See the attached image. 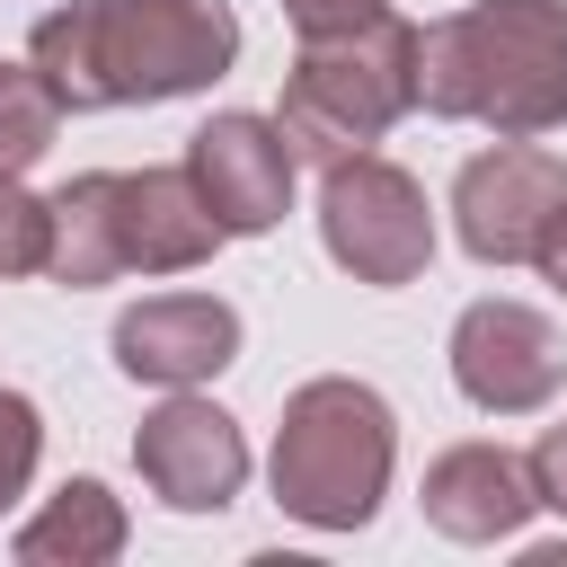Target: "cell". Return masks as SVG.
Instances as JSON below:
<instances>
[{
    "mask_svg": "<svg viewBox=\"0 0 567 567\" xmlns=\"http://www.w3.org/2000/svg\"><path fill=\"white\" fill-rule=\"evenodd\" d=\"M390 470H399V416L372 381H346V372H319L284 399V425H275V452H266V478H275V505L310 532H363L390 496Z\"/></svg>",
    "mask_w": 567,
    "mask_h": 567,
    "instance_id": "3957f363",
    "label": "cell"
},
{
    "mask_svg": "<svg viewBox=\"0 0 567 567\" xmlns=\"http://www.w3.org/2000/svg\"><path fill=\"white\" fill-rule=\"evenodd\" d=\"M416 106L505 142L567 124V0H470L416 27Z\"/></svg>",
    "mask_w": 567,
    "mask_h": 567,
    "instance_id": "7a4b0ae2",
    "label": "cell"
},
{
    "mask_svg": "<svg viewBox=\"0 0 567 567\" xmlns=\"http://www.w3.org/2000/svg\"><path fill=\"white\" fill-rule=\"evenodd\" d=\"M62 133V97L35 80V62H0V177H27Z\"/></svg>",
    "mask_w": 567,
    "mask_h": 567,
    "instance_id": "9a60e30c",
    "label": "cell"
},
{
    "mask_svg": "<svg viewBox=\"0 0 567 567\" xmlns=\"http://www.w3.org/2000/svg\"><path fill=\"white\" fill-rule=\"evenodd\" d=\"M18 558L27 567H106V558H124V505L97 478H62L44 496V514L18 532Z\"/></svg>",
    "mask_w": 567,
    "mask_h": 567,
    "instance_id": "5bb4252c",
    "label": "cell"
},
{
    "mask_svg": "<svg viewBox=\"0 0 567 567\" xmlns=\"http://www.w3.org/2000/svg\"><path fill=\"white\" fill-rule=\"evenodd\" d=\"M319 239H328V257L354 284L399 292V284H416L434 266V204H425V186L399 159L346 151L319 177Z\"/></svg>",
    "mask_w": 567,
    "mask_h": 567,
    "instance_id": "5b68a950",
    "label": "cell"
},
{
    "mask_svg": "<svg viewBox=\"0 0 567 567\" xmlns=\"http://www.w3.org/2000/svg\"><path fill=\"white\" fill-rule=\"evenodd\" d=\"M230 53H239L230 0H71L44 9L27 35V62L62 97V115L195 97L230 71Z\"/></svg>",
    "mask_w": 567,
    "mask_h": 567,
    "instance_id": "6da1fadb",
    "label": "cell"
},
{
    "mask_svg": "<svg viewBox=\"0 0 567 567\" xmlns=\"http://www.w3.org/2000/svg\"><path fill=\"white\" fill-rule=\"evenodd\" d=\"M53 248V204L27 195V177H0V275H44Z\"/></svg>",
    "mask_w": 567,
    "mask_h": 567,
    "instance_id": "2e32d148",
    "label": "cell"
},
{
    "mask_svg": "<svg viewBox=\"0 0 567 567\" xmlns=\"http://www.w3.org/2000/svg\"><path fill=\"white\" fill-rule=\"evenodd\" d=\"M35 461H44V416H35L27 390H0V514L27 496Z\"/></svg>",
    "mask_w": 567,
    "mask_h": 567,
    "instance_id": "e0dca14e",
    "label": "cell"
},
{
    "mask_svg": "<svg viewBox=\"0 0 567 567\" xmlns=\"http://www.w3.org/2000/svg\"><path fill=\"white\" fill-rule=\"evenodd\" d=\"M239 354V310L221 292H151L115 319V372L151 390H195Z\"/></svg>",
    "mask_w": 567,
    "mask_h": 567,
    "instance_id": "30bf717a",
    "label": "cell"
},
{
    "mask_svg": "<svg viewBox=\"0 0 567 567\" xmlns=\"http://www.w3.org/2000/svg\"><path fill=\"white\" fill-rule=\"evenodd\" d=\"M133 470H142V487H151L168 514H221V505L248 487V434H239V416H221L213 399L168 390V399L142 416V434H133Z\"/></svg>",
    "mask_w": 567,
    "mask_h": 567,
    "instance_id": "9c48e42d",
    "label": "cell"
},
{
    "mask_svg": "<svg viewBox=\"0 0 567 567\" xmlns=\"http://www.w3.org/2000/svg\"><path fill=\"white\" fill-rule=\"evenodd\" d=\"M186 186L204 195V213L221 221V239H257V230H275L284 213H292V142H284V124L275 115H248V106H230V115H213V124H195L186 133Z\"/></svg>",
    "mask_w": 567,
    "mask_h": 567,
    "instance_id": "ba28073f",
    "label": "cell"
},
{
    "mask_svg": "<svg viewBox=\"0 0 567 567\" xmlns=\"http://www.w3.org/2000/svg\"><path fill=\"white\" fill-rule=\"evenodd\" d=\"M416 106V27L399 9H381L372 27H346V35H301L292 71H284V142L292 159H346V151H372L399 115Z\"/></svg>",
    "mask_w": 567,
    "mask_h": 567,
    "instance_id": "277c9868",
    "label": "cell"
},
{
    "mask_svg": "<svg viewBox=\"0 0 567 567\" xmlns=\"http://www.w3.org/2000/svg\"><path fill=\"white\" fill-rule=\"evenodd\" d=\"M452 381L478 416H532L567 390V337L532 301H470L452 319Z\"/></svg>",
    "mask_w": 567,
    "mask_h": 567,
    "instance_id": "8992f818",
    "label": "cell"
},
{
    "mask_svg": "<svg viewBox=\"0 0 567 567\" xmlns=\"http://www.w3.org/2000/svg\"><path fill=\"white\" fill-rule=\"evenodd\" d=\"M532 266H540V275H549V284L567 292V204L549 213V230H540V248H532Z\"/></svg>",
    "mask_w": 567,
    "mask_h": 567,
    "instance_id": "ffe728a7",
    "label": "cell"
},
{
    "mask_svg": "<svg viewBox=\"0 0 567 567\" xmlns=\"http://www.w3.org/2000/svg\"><path fill=\"white\" fill-rule=\"evenodd\" d=\"M558 204H567V159L540 142L496 133V151L461 159V177H452V230L478 266H532Z\"/></svg>",
    "mask_w": 567,
    "mask_h": 567,
    "instance_id": "52a82bcc",
    "label": "cell"
},
{
    "mask_svg": "<svg viewBox=\"0 0 567 567\" xmlns=\"http://www.w3.org/2000/svg\"><path fill=\"white\" fill-rule=\"evenodd\" d=\"M523 461H532V487H540V505H558V514H567V425H549V434H540Z\"/></svg>",
    "mask_w": 567,
    "mask_h": 567,
    "instance_id": "d6986e66",
    "label": "cell"
},
{
    "mask_svg": "<svg viewBox=\"0 0 567 567\" xmlns=\"http://www.w3.org/2000/svg\"><path fill=\"white\" fill-rule=\"evenodd\" d=\"M390 0H284V18L301 27V35H346V27H372Z\"/></svg>",
    "mask_w": 567,
    "mask_h": 567,
    "instance_id": "ac0fdd59",
    "label": "cell"
},
{
    "mask_svg": "<svg viewBox=\"0 0 567 567\" xmlns=\"http://www.w3.org/2000/svg\"><path fill=\"white\" fill-rule=\"evenodd\" d=\"M53 204V248H44V275L89 292V284H115L124 275V248H115V168H89L71 177Z\"/></svg>",
    "mask_w": 567,
    "mask_h": 567,
    "instance_id": "4fadbf2b",
    "label": "cell"
},
{
    "mask_svg": "<svg viewBox=\"0 0 567 567\" xmlns=\"http://www.w3.org/2000/svg\"><path fill=\"white\" fill-rule=\"evenodd\" d=\"M115 248L124 275H186L221 248V221L186 186V168H115Z\"/></svg>",
    "mask_w": 567,
    "mask_h": 567,
    "instance_id": "7c38bea8",
    "label": "cell"
},
{
    "mask_svg": "<svg viewBox=\"0 0 567 567\" xmlns=\"http://www.w3.org/2000/svg\"><path fill=\"white\" fill-rule=\"evenodd\" d=\"M416 505H425V523L443 540H470L478 549V540H514L540 514V487H532V461L523 452H505V443H452V452H434Z\"/></svg>",
    "mask_w": 567,
    "mask_h": 567,
    "instance_id": "8fae6325",
    "label": "cell"
}]
</instances>
